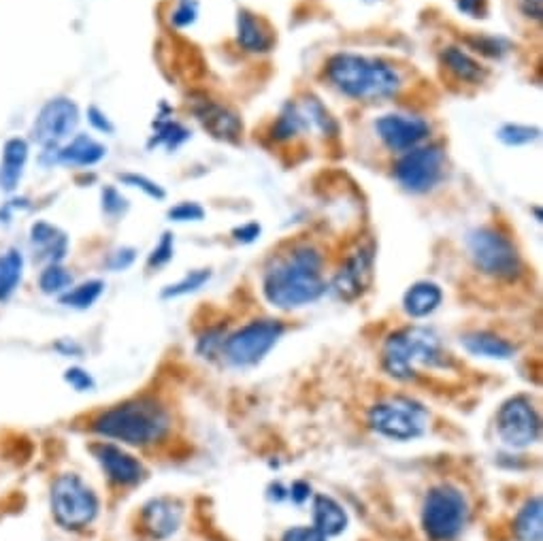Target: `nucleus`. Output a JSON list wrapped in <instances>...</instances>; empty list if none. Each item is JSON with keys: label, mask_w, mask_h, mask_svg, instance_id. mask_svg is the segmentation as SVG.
I'll list each match as a JSON object with an SVG mask.
<instances>
[{"label": "nucleus", "mask_w": 543, "mask_h": 541, "mask_svg": "<svg viewBox=\"0 0 543 541\" xmlns=\"http://www.w3.org/2000/svg\"><path fill=\"white\" fill-rule=\"evenodd\" d=\"M262 290L267 301L279 309H294L318 301L326 290L322 254L311 245L294 248L286 258L269 267Z\"/></svg>", "instance_id": "f257e3e1"}, {"label": "nucleus", "mask_w": 543, "mask_h": 541, "mask_svg": "<svg viewBox=\"0 0 543 541\" xmlns=\"http://www.w3.org/2000/svg\"><path fill=\"white\" fill-rule=\"evenodd\" d=\"M167 409L152 399H135L115 405L92 422V431L128 446H150L169 433Z\"/></svg>", "instance_id": "f03ea898"}, {"label": "nucleus", "mask_w": 543, "mask_h": 541, "mask_svg": "<svg viewBox=\"0 0 543 541\" xmlns=\"http://www.w3.org/2000/svg\"><path fill=\"white\" fill-rule=\"evenodd\" d=\"M331 84L356 101H380L399 92L401 79L390 64L356 54H335L326 64Z\"/></svg>", "instance_id": "7ed1b4c3"}, {"label": "nucleus", "mask_w": 543, "mask_h": 541, "mask_svg": "<svg viewBox=\"0 0 543 541\" xmlns=\"http://www.w3.org/2000/svg\"><path fill=\"white\" fill-rule=\"evenodd\" d=\"M384 369L397 380H414L416 365H443L441 341L433 329L407 326L386 339Z\"/></svg>", "instance_id": "20e7f679"}, {"label": "nucleus", "mask_w": 543, "mask_h": 541, "mask_svg": "<svg viewBox=\"0 0 543 541\" xmlns=\"http://www.w3.org/2000/svg\"><path fill=\"white\" fill-rule=\"evenodd\" d=\"M473 265L497 280H516L522 271L516 245L495 228H475L467 237Z\"/></svg>", "instance_id": "39448f33"}, {"label": "nucleus", "mask_w": 543, "mask_h": 541, "mask_svg": "<svg viewBox=\"0 0 543 541\" xmlns=\"http://www.w3.org/2000/svg\"><path fill=\"white\" fill-rule=\"evenodd\" d=\"M52 514L62 529L81 531L94 522L98 499L79 475H60L52 486Z\"/></svg>", "instance_id": "423d86ee"}, {"label": "nucleus", "mask_w": 543, "mask_h": 541, "mask_svg": "<svg viewBox=\"0 0 543 541\" xmlns=\"http://www.w3.org/2000/svg\"><path fill=\"white\" fill-rule=\"evenodd\" d=\"M469 507L460 490L437 486L424 499L422 527L433 541H452L463 531Z\"/></svg>", "instance_id": "0eeeda50"}, {"label": "nucleus", "mask_w": 543, "mask_h": 541, "mask_svg": "<svg viewBox=\"0 0 543 541\" xmlns=\"http://www.w3.org/2000/svg\"><path fill=\"white\" fill-rule=\"evenodd\" d=\"M429 414L426 409L409 399H388L377 403L369 412L371 429L394 441H411L424 435Z\"/></svg>", "instance_id": "6e6552de"}, {"label": "nucleus", "mask_w": 543, "mask_h": 541, "mask_svg": "<svg viewBox=\"0 0 543 541\" xmlns=\"http://www.w3.org/2000/svg\"><path fill=\"white\" fill-rule=\"evenodd\" d=\"M284 335V324L279 320H256L241 331L230 335L224 343V354L228 363L237 367H250L260 363Z\"/></svg>", "instance_id": "1a4fd4ad"}, {"label": "nucleus", "mask_w": 543, "mask_h": 541, "mask_svg": "<svg viewBox=\"0 0 543 541\" xmlns=\"http://www.w3.org/2000/svg\"><path fill=\"white\" fill-rule=\"evenodd\" d=\"M443 150L439 145L429 147H414L409 150L394 167V177L397 182L414 194H424L433 190L443 177Z\"/></svg>", "instance_id": "9d476101"}, {"label": "nucleus", "mask_w": 543, "mask_h": 541, "mask_svg": "<svg viewBox=\"0 0 543 541\" xmlns=\"http://www.w3.org/2000/svg\"><path fill=\"white\" fill-rule=\"evenodd\" d=\"M497 429L507 446L526 448L539 439L541 420L529 399L514 397L501 405L497 416Z\"/></svg>", "instance_id": "9b49d317"}, {"label": "nucleus", "mask_w": 543, "mask_h": 541, "mask_svg": "<svg viewBox=\"0 0 543 541\" xmlns=\"http://www.w3.org/2000/svg\"><path fill=\"white\" fill-rule=\"evenodd\" d=\"M79 124V109L69 98H52L39 111V116L32 126V137L45 150H56V147L67 141Z\"/></svg>", "instance_id": "f8f14e48"}, {"label": "nucleus", "mask_w": 543, "mask_h": 541, "mask_svg": "<svg viewBox=\"0 0 543 541\" xmlns=\"http://www.w3.org/2000/svg\"><path fill=\"white\" fill-rule=\"evenodd\" d=\"M375 130L384 145L392 152H409L418 147L431 135V126L426 120L416 116H401V113H388L375 122Z\"/></svg>", "instance_id": "ddd939ff"}, {"label": "nucleus", "mask_w": 543, "mask_h": 541, "mask_svg": "<svg viewBox=\"0 0 543 541\" xmlns=\"http://www.w3.org/2000/svg\"><path fill=\"white\" fill-rule=\"evenodd\" d=\"M190 111L213 139L228 143H237L241 139L243 122L237 113L230 111L228 107L211 101L207 96H192Z\"/></svg>", "instance_id": "4468645a"}, {"label": "nucleus", "mask_w": 543, "mask_h": 541, "mask_svg": "<svg viewBox=\"0 0 543 541\" xmlns=\"http://www.w3.org/2000/svg\"><path fill=\"white\" fill-rule=\"evenodd\" d=\"M373 280V248L356 250L337 273L333 288L345 301H354L371 286Z\"/></svg>", "instance_id": "2eb2a0df"}, {"label": "nucleus", "mask_w": 543, "mask_h": 541, "mask_svg": "<svg viewBox=\"0 0 543 541\" xmlns=\"http://www.w3.org/2000/svg\"><path fill=\"white\" fill-rule=\"evenodd\" d=\"M90 450L113 484L135 486L143 480V465L133 454H128L113 444H94Z\"/></svg>", "instance_id": "dca6fc26"}, {"label": "nucleus", "mask_w": 543, "mask_h": 541, "mask_svg": "<svg viewBox=\"0 0 543 541\" xmlns=\"http://www.w3.org/2000/svg\"><path fill=\"white\" fill-rule=\"evenodd\" d=\"M181 514L184 512H181V505L175 499H152L150 503H145L141 512L143 529L154 539H167L179 529Z\"/></svg>", "instance_id": "f3484780"}, {"label": "nucleus", "mask_w": 543, "mask_h": 541, "mask_svg": "<svg viewBox=\"0 0 543 541\" xmlns=\"http://www.w3.org/2000/svg\"><path fill=\"white\" fill-rule=\"evenodd\" d=\"M30 243L32 250H35V256L41 262H49V265H58L69 252V237L64 235L60 228L47 222L32 224Z\"/></svg>", "instance_id": "a211bd4d"}, {"label": "nucleus", "mask_w": 543, "mask_h": 541, "mask_svg": "<svg viewBox=\"0 0 543 541\" xmlns=\"http://www.w3.org/2000/svg\"><path fill=\"white\" fill-rule=\"evenodd\" d=\"M237 41L250 54H265L273 47V32L265 20L256 18L250 11L237 15Z\"/></svg>", "instance_id": "6ab92c4d"}, {"label": "nucleus", "mask_w": 543, "mask_h": 541, "mask_svg": "<svg viewBox=\"0 0 543 541\" xmlns=\"http://www.w3.org/2000/svg\"><path fill=\"white\" fill-rule=\"evenodd\" d=\"M56 152V162L71 167H92L96 162H101L107 154L101 143H96L88 135H77L69 145L60 147Z\"/></svg>", "instance_id": "aec40b11"}, {"label": "nucleus", "mask_w": 543, "mask_h": 541, "mask_svg": "<svg viewBox=\"0 0 543 541\" xmlns=\"http://www.w3.org/2000/svg\"><path fill=\"white\" fill-rule=\"evenodd\" d=\"M26 160L28 143L24 139H9L3 150V162H0V188L5 192H13L18 188Z\"/></svg>", "instance_id": "412c9836"}, {"label": "nucleus", "mask_w": 543, "mask_h": 541, "mask_svg": "<svg viewBox=\"0 0 543 541\" xmlns=\"http://www.w3.org/2000/svg\"><path fill=\"white\" fill-rule=\"evenodd\" d=\"M441 299L443 292L435 282H418L405 292L403 307L411 318H424L433 314L441 305Z\"/></svg>", "instance_id": "4be33fe9"}, {"label": "nucleus", "mask_w": 543, "mask_h": 541, "mask_svg": "<svg viewBox=\"0 0 543 541\" xmlns=\"http://www.w3.org/2000/svg\"><path fill=\"white\" fill-rule=\"evenodd\" d=\"M441 60L448 67V71L456 79L465 81V84H482V81L488 77L486 67H482L480 62H477L475 58H471L460 47H446V49H443Z\"/></svg>", "instance_id": "5701e85b"}, {"label": "nucleus", "mask_w": 543, "mask_h": 541, "mask_svg": "<svg viewBox=\"0 0 543 541\" xmlns=\"http://www.w3.org/2000/svg\"><path fill=\"white\" fill-rule=\"evenodd\" d=\"M460 343H463V348L473 356L507 360L516 354V348L512 343L492 333H471L460 339Z\"/></svg>", "instance_id": "b1692460"}, {"label": "nucleus", "mask_w": 543, "mask_h": 541, "mask_svg": "<svg viewBox=\"0 0 543 541\" xmlns=\"http://www.w3.org/2000/svg\"><path fill=\"white\" fill-rule=\"evenodd\" d=\"M314 522L326 537H331L343 533L348 527V514L333 497L318 495L314 501Z\"/></svg>", "instance_id": "393cba45"}, {"label": "nucleus", "mask_w": 543, "mask_h": 541, "mask_svg": "<svg viewBox=\"0 0 543 541\" xmlns=\"http://www.w3.org/2000/svg\"><path fill=\"white\" fill-rule=\"evenodd\" d=\"M24 273V256L20 250L0 254V303H5L18 290Z\"/></svg>", "instance_id": "a878e982"}, {"label": "nucleus", "mask_w": 543, "mask_h": 541, "mask_svg": "<svg viewBox=\"0 0 543 541\" xmlns=\"http://www.w3.org/2000/svg\"><path fill=\"white\" fill-rule=\"evenodd\" d=\"M514 533L520 541H541L543 524H541V499H533L526 503L516 516Z\"/></svg>", "instance_id": "bb28decb"}, {"label": "nucleus", "mask_w": 543, "mask_h": 541, "mask_svg": "<svg viewBox=\"0 0 543 541\" xmlns=\"http://www.w3.org/2000/svg\"><path fill=\"white\" fill-rule=\"evenodd\" d=\"M307 128H309V122H307L303 107L288 103L282 109V113H279V118L275 120L271 133H273L275 141H288L294 135H299L301 130H307Z\"/></svg>", "instance_id": "cd10ccee"}, {"label": "nucleus", "mask_w": 543, "mask_h": 541, "mask_svg": "<svg viewBox=\"0 0 543 541\" xmlns=\"http://www.w3.org/2000/svg\"><path fill=\"white\" fill-rule=\"evenodd\" d=\"M103 290H105L103 282L92 280V282L81 284V286H77V288H73L69 292H64L60 297V303L67 305V307H73V309H88L98 299H101Z\"/></svg>", "instance_id": "c85d7f7f"}, {"label": "nucleus", "mask_w": 543, "mask_h": 541, "mask_svg": "<svg viewBox=\"0 0 543 541\" xmlns=\"http://www.w3.org/2000/svg\"><path fill=\"white\" fill-rule=\"evenodd\" d=\"M154 126H156V135L150 141V147H154V145H167L169 150H177V147L181 143L190 139L188 128H184V126L173 122V120H160Z\"/></svg>", "instance_id": "c756f323"}, {"label": "nucleus", "mask_w": 543, "mask_h": 541, "mask_svg": "<svg viewBox=\"0 0 543 541\" xmlns=\"http://www.w3.org/2000/svg\"><path fill=\"white\" fill-rule=\"evenodd\" d=\"M71 284L73 275L60 265H49L39 277V286L45 294H62L64 290H71Z\"/></svg>", "instance_id": "7c9ffc66"}, {"label": "nucleus", "mask_w": 543, "mask_h": 541, "mask_svg": "<svg viewBox=\"0 0 543 541\" xmlns=\"http://www.w3.org/2000/svg\"><path fill=\"white\" fill-rule=\"evenodd\" d=\"M211 277V271L209 269H199V271H190L184 280L177 282L175 286H169L167 290L162 292L164 299H177V297H184V294H190V292H196L199 288H203Z\"/></svg>", "instance_id": "2f4dec72"}, {"label": "nucleus", "mask_w": 543, "mask_h": 541, "mask_svg": "<svg viewBox=\"0 0 543 541\" xmlns=\"http://www.w3.org/2000/svg\"><path fill=\"white\" fill-rule=\"evenodd\" d=\"M541 135L539 128L522 126V124H505L499 128V139L509 147H520L537 141Z\"/></svg>", "instance_id": "473e14b6"}, {"label": "nucleus", "mask_w": 543, "mask_h": 541, "mask_svg": "<svg viewBox=\"0 0 543 541\" xmlns=\"http://www.w3.org/2000/svg\"><path fill=\"white\" fill-rule=\"evenodd\" d=\"M467 43L477 49V52L490 56V58H501L507 54V43L503 39H495V37H467Z\"/></svg>", "instance_id": "72a5a7b5"}, {"label": "nucleus", "mask_w": 543, "mask_h": 541, "mask_svg": "<svg viewBox=\"0 0 543 541\" xmlns=\"http://www.w3.org/2000/svg\"><path fill=\"white\" fill-rule=\"evenodd\" d=\"M120 179H122V182H124L126 186L139 188V190H143L147 196H152V199H156V201H162L164 196H167V194H164V190H162L156 182H152V179H147L145 175L126 173V175H120Z\"/></svg>", "instance_id": "f704fd0d"}, {"label": "nucleus", "mask_w": 543, "mask_h": 541, "mask_svg": "<svg viewBox=\"0 0 543 541\" xmlns=\"http://www.w3.org/2000/svg\"><path fill=\"white\" fill-rule=\"evenodd\" d=\"M173 258V235L171 233H164L160 243L154 248V252L150 254V258H147V267L150 269H160L167 265V262H171Z\"/></svg>", "instance_id": "c9c22d12"}, {"label": "nucleus", "mask_w": 543, "mask_h": 541, "mask_svg": "<svg viewBox=\"0 0 543 541\" xmlns=\"http://www.w3.org/2000/svg\"><path fill=\"white\" fill-rule=\"evenodd\" d=\"M196 15H199V3H196V0H179L177 9L173 11L171 24L175 28H186L196 22Z\"/></svg>", "instance_id": "e433bc0d"}, {"label": "nucleus", "mask_w": 543, "mask_h": 541, "mask_svg": "<svg viewBox=\"0 0 543 541\" xmlns=\"http://www.w3.org/2000/svg\"><path fill=\"white\" fill-rule=\"evenodd\" d=\"M169 218L175 222H199L205 218V209L199 203H179L169 209Z\"/></svg>", "instance_id": "4c0bfd02"}, {"label": "nucleus", "mask_w": 543, "mask_h": 541, "mask_svg": "<svg viewBox=\"0 0 543 541\" xmlns=\"http://www.w3.org/2000/svg\"><path fill=\"white\" fill-rule=\"evenodd\" d=\"M103 209L107 216H120V213H124L128 209V203L124 196L115 190V188H105L103 190Z\"/></svg>", "instance_id": "58836bf2"}, {"label": "nucleus", "mask_w": 543, "mask_h": 541, "mask_svg": "<svg viewBox=\"0 0 543 541\" xmlns=\"http://www.w3.org/2000/svg\"><path fill=\"white\" fill-rule=\"evenodd\" d=\"M282 541H326V535L318 527H294L284 533Z\"/></svg>", "instance_id": "ea45409f"}, {"label": "nucleus", "mask_w": 543, "mask_h": 541, "mask_svg": "<svg viewBox=\"0 0 543 541\" xmlns=\"http://www.w3.org/2000/svg\"><path fill=\"white\" fill-rule=\"evenodd\" d=\"M64 380H67L79 392H86V390L94 388V380L90 377V373L84 371V369H77V367H73V369H69L67 373H64Z\"/></svg>", "instance_id": "a19ab883"}, {"label": "nucleus", "mask_w": 543, "mask_h": 541, "mask_svg": "<svg viewBox=\"0 0 543 541\" xmlns=\"http://www.w3.org/2000/svg\"><path fill=\"white\" fill-rule=\"evenodd\" d=\"M456 7L460 13L469 15L473 20L486 18V0H456Z\"/></svg>", "instance_id": "79ce46f5"}, {"label": "nucleus", "mask_w": 543, "mask_h": 541, "mask_svg": "<svg viewBox=\"0 0 543 541\" xmlns=\"http://www.w3.org/2000/svg\"><path fill=\"white\" fill-rule=\"evenodd\" d=\"M133 262H135V250H118L111 256L109 267L113 271H122V269L133 265Z\"/></svg>", "instance_id": "37998d69"}, {"label": "nucleus", "mask_w": 543, "mask_h": 541, "mask_svg": "<svg viewBox=\"0 0 543 541\" xmlns=\"http://www.w3.org/2000/svg\"><path fill=\"white\" fill-rule=\"evenodd\" d=\"M233 235H235V239L241 241V243H252V241H256V239L260 237V224H256V222L243 224V226L235 228Z\"/></svg>", "instance_id": "c03bdc74"}, {"label": "nucleus", "mask_w": 543, "mask_h": 541, "mask_svg": "<svg viewBox=\"0 0 543 541\" xmlns=\"http://www.w3.org/2000/svg\"><path fill=\"white\" fill-rule=\"evenodd\" d=\"M88 120H90V124L96 128V130H101V133H113V124L107 120V116H105V113L103 111H98L96 107H90V111H88Z\"/></svg>", "instance_id": "a18cd8bd"}, {"label": "nucleus", "mask_w": 543, "mask_h": 541, "mask_svg": "<svg viewBox=\"0 0 543 541\" xmlns=\"http://www.w3.org/2000/svg\"><path fill=\"white\" fill-rule=\"evenodd\" d=\"M520 11L526 15V18L531 20H541L543 15V0H518Z\"/></svg>", "instance_id": "49530a36"}, {"label": "nucleus", "mask_w": 543, "mask_h": 541, "mask_svg": "<svg viewBox=\"0 0 543 541\" xmlns=\"http://www.w3.org/2000/svg\"><path fill=\"white\" fill-rule=\"evenodd\" d=\"M311 495V486L305 482H294L290 488V497L294 503H303Z\"/></svg>", "instance_id": "de8ad7c7"}, {"label": "nucleus", "mask_w": 543, "mask_h": 541, "mask_svg": "<svg viewBox=\"0 0 543 541\" xmlns=\"http://www.w3.org/2000/svg\"><path fill=\"white\" fill-rule=\"evenodd\" d=\"M218 337H220V331L207 333V335L201 339V343H199V350H201L203 354H211V352H213V348H216V346H222V339H218Z\"/></svg>", "instance_id": "09e8293b"}]
</instances>
